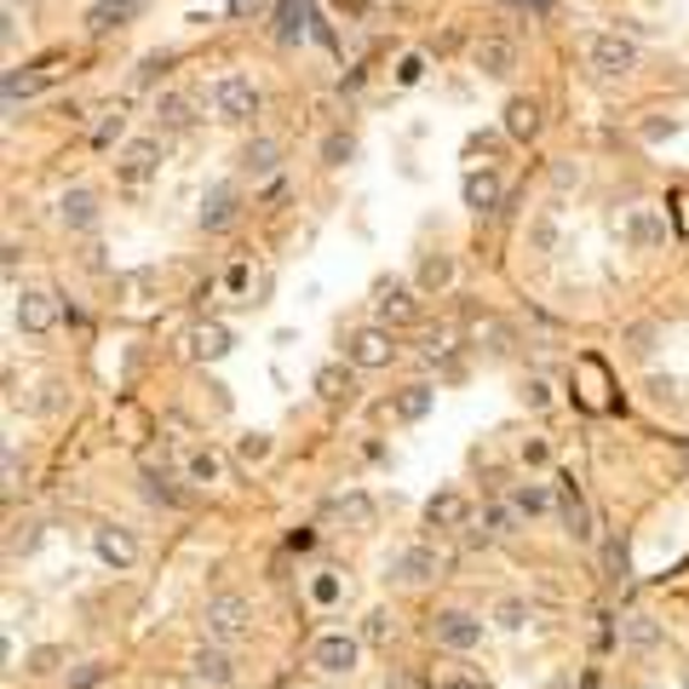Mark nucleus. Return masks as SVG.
Segmentation results:
<instances>
[{"mask_svg":"<svg viewBox=\"0 0 689 689\" xmlns=\"http://www.w3.org/2000/svg\"><path fill=\"white\" fill-rule=\"evenodd\" d=\"M575 179H580V172H575V167H569V161H563V167H551V184H558V190H569V184H575Z\"/></svg>","mask_w":689,"mask_h":689,"instance_id":"53","label":"nucleus"},{"mask_svg":"<svg viewBox=\"0 0 689 689\" xmlns=\"http://www.w3.org/2000/svg\"><path fill=\"white\" fill-rule=\"evenodd\" d=\"M116 138H121V110H116L110 121H103V127L92 132V144H98V150H110V144H116Z\"/></svg>","mask_w":689,"mask_h":689,"instance_id":"47","label":"nucleus"},{"mask_svg":"<svg viewBox=\"0 0 689 689\" xmlns=\"http://www.w3.org/2000/svg\"><path fill=\"white\" fill-rule=\"evenodd\" d=\"M506 132L529 144V138L540 132V103H535V98H511V103H506Z\"/></svg>","mask_w":689,"mask_h":689,"instance_id":"24","label":"nucleus"},{"mask_svg":"<svg viewBox=\"0 0 689 689\" xmlns=\"http://www.w3.org/2000/svg\"><path fill=\"white\" fill-rule=\"evenodd\" d=\"M357 661H362V638L357 632H317L310 638V667H317L322 678L357 672Z\"/></svg>","mask_w":689,"mask_h":689,"instance_id":"2","label":"nucleus"},{"mask_svg":"<svg viewBox=\"0 0 689 689\" xmlns=\"http://www.w3.org/2000/svg\"><path fill=\"white\" fill-rule=\"evenodd\" d=\"M328 511L339 517V523H351V529H373V500H368L362 489H351V495H333V500H328Z\"/></svg>","mask_w":689,"mask_h":689,"instance_id":"22","label":"nucleus"},{"mask_svg":"<svg viewBox=\"0 0 689 689\" xmlns=\"http://www.w3.org/2000/svg\"><path fill=\"white\" fill-rule=\"evenodd\" d=\"M511 506L523 511V517H546V511L558 506V500H551V489H546V482H517V489H511Z\"/></svg>","mask_w":689,"mask_h":689,"instance_id":"28","label":"nucleus"},{"mask_svg":"<svg viewBox=\"0 0 689 689\" xmlns=\"http://www.w3.org/2000/svg\"><path fill=\"white\" fill-rule=\"evenodd\" d=\"M52 408H58V386H47L41 397H34V413H52Z\"/></svg>","mask_w":689,"mask_h":689,"instance_id":"55","label":"nucleus"},{"mask_svg":"<svg viewBox=\"0 0 689 689\" xmlns=\"http://www.w3.org/2000/svg\"><path fill=\"white\" fill-rule=\"evenodd\" d=\"M276 161H282V144H276V138H253V144L241 150V167H248L253 179H264V172H276Z\"/></svg>","mask_w":689,"mask_h":689,"instance_id":"26","label":"nucleus"},{"mask_svg":"<svg viewBox=\"0 0 689 689\" xmlns=\"http://www.w3.org/2000/svg\"><path fill=\"white\" fill-rule=\"evenodd\" d=\"M471 63H477L489 81H506L511 69H517V47H511V41H500V34H482V41L471 47Z\"/></svg>","mask_w":689,"mask_h":689,"instance_id":"14","label":"nucleus"},{"mask_svg":"<svg viewBox=\"0 0 689 689\" xmlns=\"http://www.w3.org/2000/svg\"><path fill=\"white\" fill-rule=\"evenodd\" d=\"M58 667H63V649H58V643H41V649L23 655V672H29V678H52Z\"/></svg>","mask_w":689,"mask_h":689,"instance_id":"34","label":"nucleus"},{"mask_svg":"<svg viewBox=\"0 0 689 689\" xmlns=\"http://www.w3.org/2000/svg\"><path fill=\"white\" fill-rule=\"evenodd\" d=\"M190 357H196V362L230 357V328H224V322H196V328H190Z\"/></svg>","mask_w":689,"mask_h":689,"instance_id":"19","label":"nucleus"},{"mask_svg":"<svg viewBox=\"0 0 689 689\" xmlns=\"http://www.w3.org/2000/svg\"><path fill=\"white\" fill-rule=\"evenodd\" d=\"M523 402H529V408H546V402H551V391H546V379H529V391H523Z\"/></svg>","mask_w":689,"mask_h":689,"instance_id":"50","label":"nucleus"},{"mask_svg":"<svg viewBox=\"0 0 689 689\" xmlns=\"http://www.w3.org/2000/svg\"><path fill=\"white\" fill-rule=\"evenodd\" d=\"M426 523H431V529H466V523H471V500H466L460 489L431 495V500H426Z\"/></svg>","mask_w":689,"mask_h":689,"instance_id":"15","label":"nucleus"},{"mask_svg":"<svg viewBox=\"0 0 689 689\" xmlns=\"http://www.w3.org/2000/svg\"><path fill=\"white\" fill-rule=\"evenodd\" d=\"M156 69H167V52H156V58L138 63V76H132V81H138V87H150V81H156Z\"/></svg>","mask_w":689,"mask_h":689,"instance_id":"49","label":"nucleus"},{"mask_svg":"<svg viewBox=\"0 0 689 689\" xmlns=\"http://www.w3.org/2000/svg\"><path fill=\"white\" fill-rule=\"evenodd\" d=\"M373 317H379V328H402V322H413V317H420V304H413V288L397 282V276H379V282H373Z\"/></svg>","mask_w":689,"mask_h":689,"instance_id":"4","label":"nucleus"},{"mask_svg":"<svg viewBox=\"0 0 689 689\" xmlns=\"http://www.w3.org/2000/svg\"><path fill=\"white\" fill-rule=\"evenodd\" d=\"M213 110H219V121H253L259 116V87L248 76H219L213 81Z\"/></svg>","mask_w":689,"mask_h":689,"instance_id":"5","label":"nucleus"},{"mask_svg":"<svg viewBox=\"0 0 689 689\" xmlns=\"http://www.w3.org/2000/svg\"><path fill=\"white\" fill-rule=\"evenodd\" d=\"M620 643H627L632 655H655V649H661V620L643 615V609H632L627 620H620Z\"/></svg>","mask_w":689,"mask_h":689,"instance_id":"17","label":"nucleus"},{"mask_svg":"<svg viewBox=\"0 0 689 689\" xmlns=\"http://www.w3.org/2000/svg\"><path fill=\"white\" fill-rule=\"evenodd\" d=\"M190 672H196V683H207V689H230V683H236V661H230L224 643H196V649H190Z\"/></svg>","mask_w":689,"mask_h":689,"instance_id":"12","label":"nucleus"},{"mask_svg":"<svg viewBox=\"0 0 689 689\" xmlns=\"http://www.w3.org/2000/svg\"><path fill=\"white\" fill-rule=\"evenodd\" d=\"M299 29H304V0H282V12H276V41L293 47Z\"/></svg>","mask_w":689,"mask_h":689,"instance_id":"33","label":"nucleus"},{"mask_svg":"<svg viewBox=\"0 0 689 689\" xmlns=\"http://www.w3.org/2000/svg\"><path fill=\"white\" fill-rule=\"evenodd\" d=\"M344 357H351V368H386L397 357V344H391L386 328H357L344 339Z\"/></svg>","mask_w":689,"mask_h":689,"instance_id":"13","label":"nucleus"},{"mask_svg":"<svg viewBox=\"0 0 689 689\" xmlns=\"http://www.w3.org/2000/svg\"><path fill=\"white\" fill-rule=\"evenodd\" d=\"M523 460H529V466H546V442H540V437L523 442Z\"/></svg>","mask_w":689,"mask_h":689,"instance_id":"52","label":"nucleus"},{"mask_svg":"<svg viewBox=\"0 0 689 689\" xmlns=\"http://www.w3.org/2000/svg\"><path fill=\"white\" fill-rule=\"evenodd\" d=\"M58 219H63L69 230H92V224H98V196L76 184V190H69V196L58 201Z\"/></svg>","mask_w":689,"mask_h":689,"instance_id":"21","label":"nucleus"},{"mask_svg":"<svg viewBox=\"0 0 689 689\" xmlns=\"http://www.w3.org/2000/svg\"><path fill=\"white\" fill-rule=\"evenodd\" d=\"M230 224H236V184H213V190L201 196V230L219 236Z\"/></svg>","mask_w":689,"mask_h":689,"instance_id":"16","label":"nucleus"},{"mask_svg":"<svg viewBox=\"0 0 689 689\" xmlns=\"http://www.w3.org/2000/svg\"><path fill=\"white\" fill-rule=\"evenodd\" d=\"M34 92V76H18V69H12V76H7V110H18V98H29Z\"/></svg>","mask_w":689,"mask_h":689,"instance_id":"45","label":"nucleus"},{"mask_svg":"<svg viewBox=\"0 0 689 689\" xmlns=\"http://www.w3.org/2000/svg\"><path fill=\"white\" fill-rule=\"evenodd\" d=\"M144 495H150L156 506H172V511H179V506L190 500L184 489H172V477H167V471H144Z\"/></svg>","mask_w":689,"mask_h":689,"instance_id":"32","label":"nucleus"},{"mask_svg":"<svg viewBox=\"0 0 689 689\" xmlns=\"http://www.w3.org/2000/svg\"><path fill=\"white\" fill-rule=\"evenodd\" d=\"M386 632H391V615H386V609H368V620H362V643H386Z\"/></svg>","mask_w":689,"mask_h":689,"instance_id":"43","label":"nucleus"},{"mask_svg":"<svg viewBox=\"0 0 689 689\" xmlns=\"http://www.w3.org/2000/svg\"><path fill=\"white\" fill-rule=\"evenodd\" d=\"M431 638H437L442 649L466 655V649H477V643H482V620H477L471 609H442V615L431 620Z\"/></svg>","mask_w":689,"mask_h":689,"instance_id":"8","label":"nucleus"},{"mask_svg":"<svg viewBox=\"0 0 689 689\" xmlns=\"http://www.w3.org/2000/svg\"><path fill=\"white\" fill-rule=\"evenodd\" d=\"M357 156V144H351V132H328L322 138V161L328 167H344V161H351Z\"/></svg>","mask_w":689,"mask_h":689,"instance_id":"39","label":"nucleus"},{"mask_svg":"<svg viewBox=\"0 0 689 689\" xmlns=\"http://www.w3.org/2000/svg\"><path fill=\"white\" fill-rule=\"evenodd\" d=\"M495 627H500V632H523V627H529V603H523V598H500V603H495Z\"/></svg>","mask_w":689,"mask_h":689,"instance_id":"36","label":"nucleus"},{"mask_svg":"<svg viewBox=\"0 0 689 689\" xmlns=\"http://www.w3.org/2000/svg\"><path fill=\"white\" fill-rule=\"evenodd\" d=\"M627 351H632V357H649V351H655V322H632V328H627Z\"/></svg>","mask_w":689,"mask_h":689,"instance_id":"41","label":"nucleus"},{"mask_svg":"<svg viewBox=\"0 0 689 689\" xmlns=\"http://www.w3.org/2000/svg\"><path fill=\"white\" fill-rule=\"evenodd\" d=\"M586 58H592L598 76H627V69H638V47L627 41V34H592V47H586Z\"/></svg>","mask_w":689,"mask_h":689,"instance_id":"9","label":"nucleus"},{"mask_svg":"<svg viewBox=\"0 0 689 689\" xmlns=\"http://www.w3.org/2000/svg\"><path fill=\"white\" fill-rule=\"evenodd\" d=\"M339 592H344L339 575H333V569H317V580H310V603H317V609H333Z\"/></svg>","mask_w":689,"mask_h":689,"instance_id":"37","label":"nucleus"},{"mask_svg":"<svg viewBox=\"0 0 689 689\" xmlns=\"http://www.w3.org/2000/svg\"><path fill=\"white\" fill-rule=\"evenodd\" d=\"M455 282V259L448 253H426L420 259V288H448Z\"/></svg>","mask_w":689,"mask_h":689,"instance_id":"35","label":"nucleus"},{"mask_svg":"<svg viewBox=\"0 0 689 689\" xmlns=\"http://www.w3.org/2000/svg\"><path fill=\"white\" fill-rule=\"evenodd\" d=\"M92 551H98V563L116 569V575L138 563V540H132V529H121V523H98V529H92Z\"/></svg>","mask_w":689,"mask_h":689,"instance_id":"11","label":"nucleus"},{"mask_svg":"<svg viewBox=\"0 0 689 689\" xmlns=\"http://www.w3.org/2000/svg\"><path fill=\"white\" fill-rule=\"evenodd\" d=\"M18 482H23V471H18V448H7V495H18Z\"/></svg>","mask_w":689,"mask_h":689,"instance_id":"51","label":"nucleus"},{"mask_svg":"<svg viewBox=\"0 0 689 689\" xmlns=\"http://www.w3.org/2000/svg\"><path fill=\"white\" fill-rule=\"evenodd\" d=\"M442 569H448V563H442L437 546H402L386 575H391L397 586H431V580H442Z\"/></svg>","mask_w":689,"mask_h":689,"instance_id":"3","label":"nucleus"},{"mask_svg":"<svg viewBox=\"0 0 689 689\" xmlns=\"http://www.w3.org/2000/svg\"><path fill=\"white\" fill-rule=\"evenodd\" d=\"M517 523H523V511H517L511 500L482 506V540H506V535H517Z\"/></svg>","mask_w":689,"mask_h":689,"instance_id":"23","label":"nucleus"},{"mask_svg":"<svg viewBox=\"0 0 689 689\" xmlns=\"http://www.w3.org/2000/svg\"><path fill=\"white\" fill-rule=\"evenodd\" d=\"M150 288H156V270H132V276H121V293H127L132 304H138V299H144Z\"/></svg>","mask_w":689,"mask_h":689,"instance_id":"42","label":"nucleus"},{"mask_svg":"<svg viewBox=\"0 0 689 689\" xmlns=\"http://www.w3.org/2000/svg\"><path fill=\"white\" fill-rule=\"evenodd\" d=\"M236 455L248 460V466H259V460H270V431H248L236 442Z\"/></svg>","mask_w":689,"mask_h":689,"instance_id":"40","label":"nucleus"},{"mask_svg":"<svg viewBox=\"0 0 689 689\" xmlns=\"http://www.w3.org/2000/svg\"><path fill=\"white\" fill-rule=\"evenodd\" d=\"M103 678H110V661H81V667H69V689H98Z\"/></svg>","mask_w":689,"mask_h":689,"instance_id":"38","label":"nucleus"},{"mask_svg":"<svg viewBox=\"0 0 689 689\" xmlns=\"http://www.w3.org/2000/svg\"><path fill=\"white\" fill-rule=\"evenodd\" d=\"M184 477H190V482H219V477H224V455H219V448H190Z\"/></svg>","mask_w":689,"mask_h":689,"instance_id":"27","label":"nucleus"},{"mask_svg":"<svg viewBox=\"0 0 689 689\" xmlns=\"http://www.w3.org/2000/svg\"><path fill=\"white\" fill-rule=\"evenodd\" d=\"M138 12V0H98V7L87 12V29L92 34H103V29H116L121 18H132Z\"/></svg>","mask_w":689,"mask_h":689,"instance_id":"29","label":"nucleus"},{"mask_svg":"<svg viewBox=\"0 0 689 689\" xmlns=\"http://www.w3.org/2000/svg\"><path fill=\"white\" fill-rule=\"evenodd\" d=\"M558 517L575 546H592L598 540V523H592V506H586V495L575 489V477H558Z\"/></svg>","mask_w":689,"mask_h":689,"instance_id":"7","label":"nucleus"},{"mask_svg":"<svg viewBox=\"0 0 689 689\" xmlns=\"http://www.w3.org/2000/svg\"><path fill=\"white\" fill-rule=\"evenodd\" d=\"M317 397L322 402H344V397H351V368H317Z\"/></svg>","mask_w":689,"mask_h":689,"instance_id":"30","label":"nucleus"},{"mask_svg":"<svg viewBox=\"0 0 689 689\" xmlns=\"http://www.w3.org/2000/svg\"><path fill=\"white\" fill-rule=\"evenodd\" d=\"M201 632H207V643H224V649L253 638V603L241 592H213L201 609Z\"/></svg>","mask_w":689,"mask_h":689,"instance_id":"1","label":"nucleus"},{"mask_svg":"<svg viewBox=\"0 0 689 689\" xmlns=\"http://www.w3.org/2000/svg\"><path fill=\"white\" fill-rule=\"evenodd\" d=\"M58 317H63L58 293H47V288H23V293H18V328H23L29 339H47V333L58 328Z\"/></svg>","mask_w":689,"mask_h":689,"instance_id":"6","label":"nucleus"},{"mask_svg":"<svg viewBox=\"0 0 689 689\" xmlns=\"http://www.w3.org/2000/svg\"><path fill=\"white\" fill-rule=\"evenodd\" d=\"M431 386H408L397 402H391V413H397V420H426V413H431Z\"/></svg>","mask_w":689,"mask_h":689,"instance_id":"31","label":"nucleus"},{"mask_svg":"<svg viewBox=\"0 0 689 689\" xmlns=\"http://www.w3.org/2000/svg\"><path fill=\"white\" fill-rule=\"evenodd\" d=\"M460 196H466V207H471V213H495V207H500V196H506V184L495 179V172H466Z\"/></svg>","mask_w":689,"mask_h":689,"instance_id":"20","label":"nucleus"},{"mask_svg":"<svg viewBox=\"0 0 689 689\" xmlns=\"http://www.w3.org/2000/svg\"><path fill=\"white\" fill-rule=\"evenodd\" d=\"M627 241H632V248H667V219L661 213H655V207H632V213H627Z\"/></svg>","mask_w":689,"mask_h":689,"instance_id":"18","label":"nucleus"},{"mask_svg":"<svg viewBox=\"0 0 689 689\" xmlns=\"http://www.w3.org/2000/svg\"><path fill=\"white\" fill-rule=\"evenodd\" d=\"M420 76H426V63H420V58H413V52H408V58L397 63V87H413V81H420Z\"/></svg>","mask_w":689,"mask_h":689,"instance_id":"46","label":"nucleus"},{"mask_svg":"<svg viewBox=\"0 0 689 689\" xmlns=\"http://www.w3.org/2000/svg\"><path fill=\"white\" fill-rule=\"evenodd\" d=\"M535 248H540V253H551V219H540V224H535Z\"/></svg>","mask_w":689,"mask_h":689,"instance_id":"54","label":"nucleus"},{"mask_svg":"<svg viewBox=\"0 0 689 689\" xmlns=\"http://www.w3.org/2000/svg\"><path fill=\"white\" fill-rule=\"evenodd\" d=\"M683 689H689V672H683Z\"/></svg>","mask_w":689,"mask_h":689,"instance_id":"57","label":"nucleus"},{"mask_svg":"<svg viewBox=\"0 0 689 689\" xmlns=\"http://www.w3.org/2000/svg\"><path fill=\"white\" fill-rule=\"evenodd\" d=\"M420 351H426V357H448V351H455V328H431V333L420 339Z\"/></svg>","mask_w":689,"mask_h":689,"instance_id":"44","label":"nucleus"},{"mask_svg":"<svg viewBox=\"0 0 689 689\" xmlns=\"http://www.w3.org/2000/svg\"><path fill=\"white\" fill-rule=\"evenodd\" d=\"M259 7H264V0H230V12H236V18H248V12H259Z\"/></svg>","mask_w":689,"mask_h":689,"instance_id":"56","label":"nucleus"},{"mask_svg":"<svg viewBox=\"0 0 689 689\" xmlns=\"http://www.w3.org/2000/svg\"><path fill=\"white\" fill-rule=\"evenodd\" d=\"M190 121H196V110H190V98H184V92H161V98H156V127L184 132Z\"/></svg>","mask_w":689,"mask_h":689,"instance_id":"25","label":"nucleus"},{"mask_svg":"<svg viewBox=\"0 0 689 689\" xmlns=\"http://www.w3.org/2000/svg\"><path fill=\"white\" fill-rule=\"evenodd\" d=\"M161 172V138H132V144L116 156V179L121 184H144Z\"/></svg>","mask_w":689,"mask_h":689,"instance_id":"10","label":"nucleus"},{"mask_svg":"<svg viewBox=\"0 0 689 689\" xmlns=\"http://www.w3.org/2000/svg\"><path fill=\"white\" fill-rule=\"evenodd\" d=\"M431 689H477V678H466V672H437Z\"/></svg>","mask_w":689,"mask_h":689,"instance_id":"48","label":"nucleus"}]
</instances>
